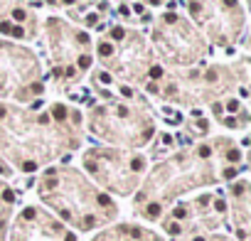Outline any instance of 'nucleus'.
<instances>
[{
	"label": "nucleus",
	"instance_id": "nucleus-1",
	"mask_svg": "<svg viewBox=\"0 0 251 241\" xmlns=\"http://www.w3.org/2000/svg\"><path fill=\"white\" fill-rule=\"evenodd\" d=\"M54 116H57V118H64V116H67L64 106H54Z\"/></svg>",
	"mask_w": 251,
	"mask_h": 241
},
{
	"label": "nucleus",
	"instance_id": "nucleus-2",
	"mask_svg": "<svg viewBox=\"0 0 251 241\" xmlns=\"http://www.w3.org/2000/svg\"><path fill=\"white\" fill-rule=\"evenodd\" d=\"M148 214H150V217H158V214H160V207H158V204H150V207H148Z\"/></svg>",
	"mask_w": 251,
	"mask_h": 241
},
{
	"label": "nucleus",
	"instance_id": "nucleus-3",
	"mask_svg": "<svg viewBox=\"0 0 251 241\" xmlns=\"http://www.w3.org/2000/svg\"><path fill=\"white\" fill-rule=\"evenodd\" d=\"M160 74H163V69H160V67H153V69H150V77H153V79H158Z\"/></svg>",
	"mask_w": 251,
	"mask_h": 241
},
{
	"label": "nucleus",
	"instance_id": "nucleus-4",
	"mask_svg": "<svg viewBox=\"0 0 251 241\" xmlns=\"http://www.w3.org/2000/svg\"><path fill=\"white\" fill-rule=\"evenodd\" d=\"M101 54H103V57H109V54H111V44H101Z\"/></svg>",
	"mask_w": 251,
	"mask_h": 241
},
{
	"label": "nucleus",
	"instance_id": "nucleus-5",
	"mask_svg": "<svg viewBox=\"0 0 251 241\" xmlns=\"http://www.w3.org/2000/svg\"><path fill=\"white\" fill-rule=\"evenodd\" d=\"M79 64H81V67H89V64H91V59H89V57H81Z\"/></svg>",
	"mask_w": 251,
	"mask_h": 241
},
{
	"label": "nucleus",
	"instance_id": "nucleus-6",
	"mask_svg": "<svg viewBox=\"0 0 251 241\" xmlns=\"http://www.w3.org/2000/svg\"><path fill=\"white\" fill-rule=\"evenodd\" d=\"M34 168H37V165H34V162H25V170H27V172H32Z\"/></svg>",
	"mask_w": 251,
	"mask_h": 241
},
{
	"label": "nucleus",
	"instance_id": "nucleus-7",
	"mask_svg": "<svg viewBox=\"0 0 251 241\" xmlns=\"http://www.w3.org/2000/svg\"><path fill=\"white\" fill-rule=\"evenodd\" d=\"M3 197H5V199H8V202H12V197H15V194H12V192H10V190H5V194H3Z\"/></svg>",
	"mask_w": 251,
	"mask_h": 241
},
{
	"label": "nucleus",
	"instance_id": "nucleus-8",
	"mask_svg": "<svg viewBox=\"0 0 251 241\" xmlns=\"http://www.w3.org/2000/svg\"><path fill=\"white\" fill-rule=\"evenodd\" d=\"M64 3H74V0H64Z\"/></svg>",
	"mask_w": 251,
	"mask_h": 241
}]
</instances>
